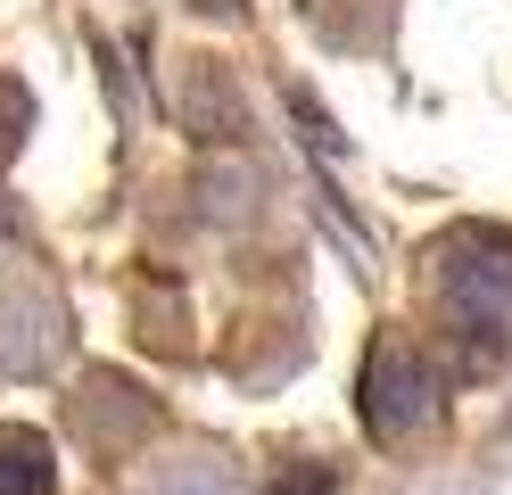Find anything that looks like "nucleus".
<instances>
[{"label":"nucleus","instance_id":"4","mask_svg":"<svg viewBox=\"0 0 512 495\" xmlns=\"http://www.w3.org/2000/svg\"><path fill=\"white\" fill-rule=\"evenodd\" d=\"M25 124H34V99H25L9 75H0V157L17 149V132H25Z\"/></svg>","mask_w":512,"mask_h":495},{"label":"nucleus","instance_id":"3","mask_svg":"<svg viewBox=\"0 0 512 495\" xmlns=\"http://www.w3.org/2000/svg\"><path fill=\"white\" fill-rule=\"evenodd\" d=\"M0 495H58V454L42 429H0Z\"/></svg>","mask_w":512,"mask_h":495},{"label":"nucleus","instance_id":"5","mask_svg":"<svg viewBox=\"0 0 512 495\" xmlns=\"http://www.w3.org/2000/svg\"><path fill=\"white\" fill-rule=\"evenodd\" d=\"M331 487H339L331 471H281L273 479V495H331Z\"/></svg>","mask_w":512,"mask_h":495},{"label":"nucleus","instance_id":"2","mask_svg":"<svg viewBox=\"0 0 512 495\" xmlns=\"http://www.w3.org/2000/svg\"><path fill=\"white\" fill-rule=\"evenodd\" d=\"M356 413H364V429L372 438H413L430 413H438V372H430V355L413 347V339H372V355H364V372H356Z\"/></svg>","mask_w":512,"mask_h":495},{"label":"nucleus","instance_id":"1","mask_svg":"<svg viewBox=\"0 0 512 495\" xmlns=\"http://www.w3.org/2000/svg\"><path fill=\"white\" fill-rule=\"evenodd\" d=\"M430 289L455 322H512V231L455 223L430 248Z\"/></svg>","mask_w":512,"mask_h":495}]
</instances>
